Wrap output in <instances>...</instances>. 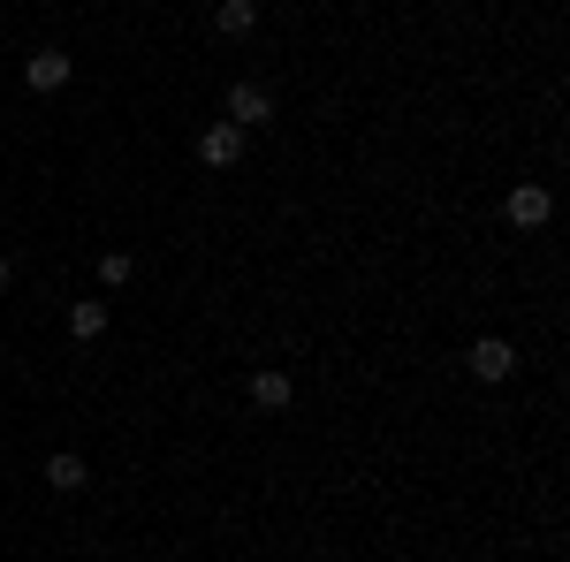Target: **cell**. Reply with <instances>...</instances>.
I'll use <instances>...</instances> for the list:
<instances>
[{
  "instance_id": "obj_1",
  "label": "cell",
  "mask_w": 570,
  "mask_h": 562,
  "mask_svg": "<svg viewBox=\"0 0 570 562\" xmlns=\"http://www.w3.org/2000/svg\"><path fill=\"white\" fill-rule=\"evenodd\" d=\"M464 365H472V381H510L518 373V349L502 343V335H480V343L464 349Z\"/></svg>"
},
{
  "instance_id": "obj_2",
  "label": "cell",
  "mask_w": 570,
  "mask_h": 562,
  "mask_svg": "<svg viewBox=\"0 0 570 562\" xmlns=\"http://www.w3.org/2000/svg\"><path fill=\"white\" fill-rule=\"evenodd\" d=\"M502 214H510V228H525V236H532V228H548V214H556V198H548L540 183H518Z\"/></svg>"
},
{
  "instance_id": "obj_3",
  "label": "cell",
  "mask_w": 570,
  "mask_h": 562,
  "mask_svg": "<svg viewBox=\"0 0 570 562\" xmlns=\"http://www.w3.org/2000/svg\"><path fill=\"white\" fill-rule=\"evenodd\" d=\"M69 69H77V61H69L61 46H39V53L23 61V85H31V91H61V85H69Z\"/></svg>"
},
{
  "instance_id": "obj_4",
  "label": "cell",
  "mask_w": 570,
  "mask_h": 562,
  "mask_svg": "<svg viewBox=\"0 0 570 562\" xmlns=\"http://www.w3.org/2000/svg\"><path fill=\"white\" fill-rule=\"evenodd\" d=\"M266 115H274L266 85H252V77H244V85H228V122H236V130H259Z\"/></svg>"
},
{
  "instance_id": "obj_5",
  "label": "cell",
  "mask_w": 570,
  "mask_h": 562,
  "mask_svg": "<svg viewBox=\"0 0 570 562\" xmlns=\"http://www.w3.org/2000/svg\"><path fill=\"white\" fill-rule=\"evenodd\" d=\"M198 160H206V168H236V160H244V130H236V122L220 115L214 130L198 137Z\"/></svg>"
},
{
  "instance_id": "obj_6",
  "label": "cell",
  "mask_w": 570,
  "mask_h": 562,
  "mask_svg": "<svg viewBox=\"0 0 570 562\" xmlns=\"http://www.w3.org/2000/svg\"><path fill=\"white\" fill-rule=\"evenodd\" d=\"M69 335H77V343H99V335H107V304H99V297L69 304Z\"/></svg>"
},
{
  "instance_id": "obj_7",
  "label": "cell",
  "mask_w": 570,
  "mask_h": 562,
  "mask_svg": "<svg viewBox=\"0 0 570 562\" xmlns=\"http://www.w3.org/2000/svg\"><path fill=\"white\" fill-rule=\"evenodd\" d=\"M252 23H259V16H252V0H220V8H214V31H220V39H244Z\"/></svg>"
},
{
  "instance_id": "obj_8",
  "label": "cell",
  "mask_w": 570,
  "mask_h": 562,
  "mask_svg": "<svg viewBox=\"0 0 570 562\" xmlns=\"http://www.w3.org/2000/svg\"><path fill=\"white\" fill-rule=\"evenodd\" d=\"M252 403H259V411H289V373H259V381H252Z\"/></svg>"
},
{
  "instance_id": "obj_9",
  "label": "cell",
  "mask_w": 570,
  "mask_h": 562,
  "mask_svg": "<svg viewBox=\"0 0 570 562\" xmlns=\"http://www.w3.org/2000/svg\"><path fill=\"white\" fill-rule=\"evenodd\" d=\"M46 479H53L61 494H69V486H85V456H69V448H61V456H46Z\"/></svg>"
},
{
  "instance_id": "obj_10",
  "label": "cell",
  "mask_w": 570,
  "mask_h": 562,
  "mask_svg": "<svg viewBox=\"0 0 570 562\" xmlns=\"http://www.w3.org/2000/svg\"><path fill=\"white\" fill-rule=\"evenodd\" d=\"M122 282H130V252H107L99 259V289H122Z\"/></svg>"
},
{
  "instance_id": "obj_11",
  "label": "cell",
  "mask_w": 570,
  "mask_h": 562,
  "mask_svg": "<svg viewBox=\"0 0 570 562\" xmlns=\"http://www.w3.org/2000/svg\"><path fill=\"white\" fill-rule=\"evenodd\" d=\"M0 297H8V259H0Z\"/></svg>"
}]
</instances>
